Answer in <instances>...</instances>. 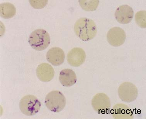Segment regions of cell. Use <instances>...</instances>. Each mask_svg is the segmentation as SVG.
<instances>
[{
  "label": "cell",
  "instance_id": "obj_8",
  "mask_svg": "<svg viewBox=\"0 0 146 119\" xmlns=\"http://www.w3.org/2000/svg\"><path fill=\"white\" fill-rule=\"evenodd\" d=\"M86 52L81 48L75 47L68 52L67 60L68 64L73 67H79L83 64L86 59Z\"/></svg>",
  "mask_w": 146,
  "mask_h": 119
},
{
  "label": "cell",
  "instance_id": "obj_1",
  "mask_svg": "<svg viewBox=\"0 0 146 119\" xmlns=\"http://www.w3.org/2000/svg\"><path fill=\"white\" fill-rule=\"evenodd\" d=\"M74 29L76 35L83 41L92 40L97 33L96 25L92 19L82 17L75 23Z\"/></svg>",
  "mask_w": 146,
  "mask_h": 119
},
{
  "label": "cell",
  "instance_id": "obj_11",
  "mask_svg": "<svg viewBox=\"0 0 146 119\" xmlns=\"http://www.w3.org/2000/svg\"><path fill=\"white\" fill-rule=\"evenodd\" d=\"M37 76L41 82H48L52 80L54 75V69L50 64L42 63L36 69Z\"/></svg>",
  "mask_w": 146,
  "mask_h": 119
},
{
  "label": "cell",
  "instance_id": "obj_6",
  "mask_svg": "<svg viewBox=\"0 0 146 119\" xmlns=\"http://www.w3.org/2000/svg\"><path fill=\"white\" fill-rule=\"evenodd\" d=\"M91 103L94 110L99 114L106 113L111 106L110 99L103 93H99L94 96Z\"/></svg>",
  "mask_w": 146,
  "mask_h": 119
},
{
  "label": "cell",
  "instance_id": "obj_17",
  "mask_svg": "<svg viewBox=\"0 0 146 119\" xmlns=\"http://www.w3.org/2000/svg\"><path fill=\"white\" fill-rule=\"evenodd\" d=\"M31 6L35 9L44 8L47 4L48 1H29Z\"/></svg>",
  "mask_w": 146,
  "mask_h": 119
},
{
  "label": "cell",
  "instance_id": "obj_12",
  "mask_svg": "<svg viewBox=\"0 0 146 119\" xmlns=\"http://www.w3.org/2000/svg\"><path fill=\"white\" fill-rule=\"evenodd\" d=\"M115 119H132L134 118L131 109L123 104H117L113 106L111 112Z\"/></svg>",
  "mask_w": 146,
  "mask_h": 119
},
{
  "label": "cell",
  "instance_id": "obj_9",
  "mask_svg": "<svg viewBox=\"0 0 146 119\" xmlns=\"http://www.w3.org/2000/svg\"><path fill=\"white\" fill-rule=\"evenodd\" d=\"M134 11L132 8L127 5H122L115 11V17L120 23H129L132 20L134 16Z\"/></svg>",
  "mask_w": 146,
  "mask_h": 119
},
{
  "label": "cell",
  "instance_id": "obj_2",
  "mask_svg": "<svg viewBox=\"0 0 146 119\" xmlns=\"http://www.w3.org/2000/svg\"><path fill=\"white\" fill-rule=\"evenodd\" d=\"M28 41L32 48L36 51H42L50 45V37L46 30L38 29L31 33Z\"/></svg>",
  "mask_w": 146,
  "mask_h": 119
},
{
  "label": "cell",
  "instance_id": "obj_5",
  "mask_svg": "<svg viewBox=\"0 0 146 119\" xmlns=\"http://www.w3.org/2000/svg\"><path fill=\"white\" fill-rule=\"evenodd\" d=\"M119 97L121 100L126 102H131L137 99L138 90L132 83L125 82L120 86L118 89Z\"/></svg>",
  "mask_w": 146,
  "mask_h": 119
},
{
  "label": "cell",
  "instance_id": "obj_15",
  "mask_svg": "<svg viewBox=\"0 0 146 119\" xmlns=\"http://www.w3.org/2000/svg\"><path fill=\"white\" fill-rule=\"evenodd\" d=\"M82 8L88 11L96 10L98 6L99 1H79Z\"/></svg>",
  "mask_w": 146,
  "mask_h": 119
},
{
  "label": "cell",
  "instance_id": "obj_14",
  "mask_svg": "<svg viewBox=\"0 0 146 119\" xmlns=\"http://www.w3.org/2000/svg\"><path fill=\"white\" fill-rule=\"evenodd\" d=\"M16 10L15 5L9 3L0 4V15L4 19L12 18L16 15Z\"/></svg>",
  "mask_w": 146,
  "mask_h": 119
},
{
  "label": "cell",
  "instance_id": "obj_16",
  "mask_svg": "<svg viewBox=\"0 0 146 119\" xmlns=\"http://www.w3.org/2000/svg\"><path fill=\"white\" fill-rule=\"evenodd\" d=\"M146 11H141L137 13L135 16V20L138 25L141 28L146 27Z\"/></svg>",
  "mask_w": 146,
  "mask_h": 119
},
{
  "label": "cell",
  "instance_id": "obj_4",
  "mask_svg": "<svg viewBox=\"0 0 146 119\" xmlns=\"http://www.w3.org/2000/svg\"><path fill=\"white\" fill-rule=\"evenodd\" d=\"M40 100L33 95H28L22 98L19 102V108L23 114L31 116L37 113L41 108Z\"/></svg>",
  "mask_w": 146,
  "mask_h": 119
},
{
  "label": "cell",
  "instance_id": "obj_3",
  "mask_svg": "<svg viewBox=\"0 0 146 119\" xmlns=\"http://www.w3.org/2000/svg\"><path fill=\"white\" fill-rule=\"evenodd\" d=\"M45 103L50 111L59 112L65 108L66 101L65 96L62 92L58 90H53L46 95Z\"/></svg>",
  "mask_w": 146,
  "mask_h": 119
},
{
  "label": "cell",
  "instance_id": "obj_7",
  "mask_svg": "<svg viewBox=\"0 0 146 119\" xmlns=\"http://www.w3.org/2000/svg\"><path fill=\"white\" fill-rule=\"evenodd\" d=\"M126 34L121 28L114 27L110 29L107 35L108 42L111 45L119 47L125 43L126 39Z\"/></svg>",
  "mask_w": 146,
  "mask_h": 119
},
{
  "label": "cell",
  "instance_id": "obj_13",
  "mask_svg": "<svg viewBox=\"0 0 146 119\" xmlns=\"http://www.w3.org/2000/svg\"><path fill=\"white\" fill-rule=\"evenodd\" d=\"M59 79L64 87H71L77 82V76L74 72L70 69H65L61 71Z\"/></svg>",
  "mask_w": 146,
  "mask_h": 119
},
{
  "label": "cell",
  "instance_id": "obj_10",
  "mask_svg": "<svg viewBox=\"0 0 146 119\" xmlns=\"http://www.w3.org/2000/svg\"><path fill=\"white\" fill-rule=\"evenodd\" d=\"M46 58L48 62L53 66H60L65 60V53L62 49L54 47L50 49L47 52Z\"/></svg>",
  "mask_w": 146,
  "mask_h": 119
}]
</instances>
